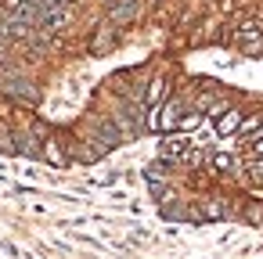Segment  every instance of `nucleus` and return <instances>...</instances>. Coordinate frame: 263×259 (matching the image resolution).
Wrapping results in <instances>:
<instances>
[{
  "instance_id": "1",
  "label": "nucleus",
  "mask_w": 263,
  "mask_h": 259,
  "mask_svg": "<svg viewBox=\"0 0 263 259\" xmlns=\"http://www.w3.org/2000/svg\"><path fill=\"white\" fill-rule=\"evenodd\" d=\"M238 44H241L245 54H259V51H263V33H259V26H256V22L238 26Z\"/></svg>"
},
{
  "instance_id": "2",
  "label": "nucleus",
  "mask_w": 263,
  "mask_h": 259,
  "mask_svg": "<svg viewBox=\"0 0 263 259\" xmlns=\"http://www.w3.org/2000/svg\"><path fill=\"white\" fill-rule=\"evenodd\" d=\"M166 94H170V83H166L162 76H155V79L148 83V90H144V105H148V108H159V105L166 101Z\"/></svg>"
},
{
  "instance_id": "3",
  "label": "nucleus",
  "mask_w": 263,
  "mask_h": 259,
  "mask_svg": "<svg viewBox=\"0 0 263 259\" xmlns=\"http://www.w3.org/2000/svg\"><path fill=\"white\" fill-rule=\"evenodd\" d=\"M234 130H241V112H234V108H223L220 115H216V133H234Z\"/></svg>"
},
{
  "instance_id": "4",
  "label": "nucleus",
  "mask_w": 263,
  "mask_h": 259,
  "mask_svg": "<svg viewBox=\"0 0 263 259\" xmlns=\"http://www.w3.org/2000/svg\"><path fill=\"white\" fill-rule=\"evenodd\" d=\"M187 151H191V144H187L184 133H180V137H170V141L162 144V155H166V158H184Z\"/></svg>"
},
{
  "instance_id": "5",
  "label": "nucleus",
  "mask_w": 263,
  "mask_h": 259,
  "mask_svg": "<svg viewBox=\"0 0 263 259\" xmlns=\"http://www.w3.org/2000/svg\"><path fill=\"white\" fill-rule=\"evenodd\" d=\"M198 126H202V112H187V115H180V123H177L180 133H191V130H198Z\"/></svg>"
},
{
  "instance_id": "6",
  "label": "nucleus",
  "mask_w": 263,
  "mask_h": 259,
  "mask_svg": "<svg viewBox=\"0 0 263 259\" xmlns=\"http://www.w3.org/2000/svg\"><path fill=\"white\" fill-rule=\"evenodd\" d=\"M44 155H47V162H54V166H65V162H69V158H65V151L58 148V141H47Z\"/></svg>"
},
{
  "instance_id": "7",
  "label": "nucleus",
  "mask_w": 263,
  "mask_h": 259,
  "mask_svg": "<svg viewBox=\"0 0 263 259\" xmlns=\"http://www.w3.org/2000/svg\"><path fill=\"white\" fill-rule=\"evenodd\" d=\"M69 22V11H51V15H44V29H62Z\"/></svg>"
},
{
  "instance_id": "8",
  "label": "nucleus",
  "mask_w": 263,
  "mask_h": 259,
  "mask_svg": "<svg viewBox=\"0 0 263 259\" xmlns=\"http://www.w3.org/2000/svg\"><path fill=\"white\" fill-rule=\"evenodd\" d=\"M223 212H227V209H223V205H220V202H216V198H213V202H205V205H202V216H205V220H220V216H223Z\"/></svg>"
},
{
  "instance_id": "9",
  "label": "nucleus",
  "mask_w": 263,
  "mask_h": 259,
  "mask_svg": "<svg viewBox=\"0 0 263 259\" xmlns=\"http://www.w3.org/2000/svg\"><path fill=\"white\" fill-rule=\"evenodd\" d=\"M213 169L231 173V169H234V158H231V155H213Z\"/></svg>"
},
{
  "instance_id": "10",
  "label": "nucleus",
  "mask_w": 263,
  "mask_h": 259,
  "mask_svg": "<svg viewBox=\"0 0 263 259\" xmlns=\"http://www.w3.org/2000/svg\"><path fill=\"white\" fill-rule=\"evenodd\" d=\"M263 119L259 115H249V119H241V133H256V126H259Z\"/></svg>"
},
{
  "instance_id": "11",
  "label": "nucleus",
  "mask_w": 263,
  "mask_h": 259,
  "mask_svg": "<svg viewBox=\"0 0 263 259\" xmlns=\"http://www.w3.org/2000/svg\"><path fill=\"white\" fill-rule=\"evenodd\" d=\"M40 4H47V8H58V4H69V0H40Z\"/></svg>"
},
{
  "instance_id": "12",
  "label": "nucleus",
  "mask_w": 263,
  "mask_h": 259,
  "mask_svg": "<svg viewBox=\"0 0 263 259\" xmlns=\"http://www.w3.org/2000/svg\"><path fill=\"white\" fill-rule=\"evenodd\" d=\"M252 141H263V123L256 126V133H252Z\"/></svg>"
}]
</instances>
